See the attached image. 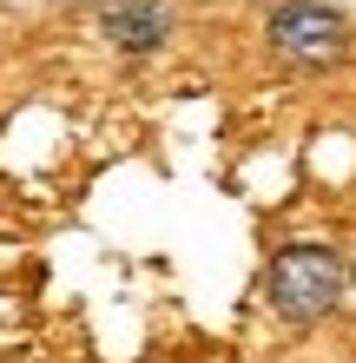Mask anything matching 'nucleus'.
Returning a JSON list of instances; mask_svg holds the SVG:
<instances>
[{"label":"nucleus","instance_id":"nucleus-2","mask_svg":"<svg viewBox=\"0 0 356 363\" xmlns=\"http://www.w3.org/2000/svg\"><path fill=\"white\" fill-rule=\"evenodd\" d=\"M270 33V53L284 60V67H337L350 53V20L337 7H323V0H284V7H270L264 20Z\"/></svg>","mask_w":356,"mask_h":363},{"label":"nucleus","instance_id":"nucleus-3","mask_svg":"<svg viewBox=\"0 0 356 363\" xmlns=\"http://www.w3.org/2000/svg\"><path fill=\"white\" fill-rule=\"evenodd\" d=\"M99 33L119 53H152L172 33V7L165 0H99Z\"/></svg>","mask_w":356,"mask_h":363},{"label":"nucleus","instance_id":"nucleus-1","mask_svg":"<svg viewBox=\"0 0 356 363\" xmlns=\"http://www.w3.org/2000/svg\"><path fill=\"white\" fill-rule=\"evenodd\" d=\"M264 297L284 324H317L343 297V258L330 245H284L264 271Z\"/></svg>","mask_w":356,"mask_h":363},{"label":"nucleus","instance_id":"nucleus-4","mask_svg":"<svg viewBox=\"0 0 356 363\" xmlns=\"http://www.w3.org/2000/svg\"><path fill=\"white\" fill-rule=\"evenodd\" d=\"M350 284H356V271H350Z\"/></svg>","mask_w":356,"mask_h":363}]
</instances>
